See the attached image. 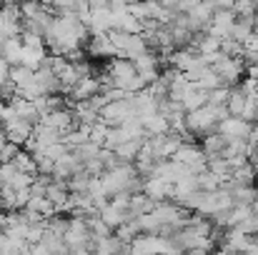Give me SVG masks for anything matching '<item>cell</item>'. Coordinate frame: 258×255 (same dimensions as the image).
I'll return each instance as SVG.
<instances>
[{"label": "cell", "instance_id": "1", "mask_svg": "<svg viewBox=\"0 0 258 255\" xmlns=\"http://www.w3.org/2000/svg\"><path fill=\"white\" fill-rule=\"evenodd\" d=\"M103 83L115 88V90H120L123 95H136V93H141V90L148 88V85L143 83V78L138 75L133 60H125V58H113V60H108Z\"/></svg>", "mask_w": 258, "mask_h": 255}, {"label": "cell", "instance_id": "2", "mask_svg": "<svg viewBox=\"0 0 258 255\" xmlns=\"http://www.w3.org/2000/svg\"><path fill=\"white\" fill-rule=\"evenodd\" d=\"M231 113L226 105H203V108H196L190 113H185V130L193 135V138H206L211 133H218V123L226 120Z\"/></svg>", "mask_w": 258, "mask_h": 255}, {"label": "cell", "instance_id": "3", "mask_svg": "<svg viewBox=\"0 0 258 255\" xmlns=\"http://www.w3.org/2000/svg\"><path fill=\"white\" fill-rule=\"evenodd\" d=\"M113 48H115V58H125V60H138L141 55L151 53L146 38L141 33H125V30H110L108 33Z\"/></svg>", "mask_w": 258, "mask_h": 255}, {"label": "cell", "instance_id": "4", "mask_svg": "<svg viewBox=\"0 0 258 255\" xmlns=\"http://www.w3.org/2000/svg\"><path fill=\"white\" fill-rule=\"evenodd\" d=\"M180 145H183V138L171 130V133H163V135L146 138L143 140V153L153 155L156 160H171V158H175Z\"/></svg>", "mask_w": 258, "mask_h": 255}, {"label": "cell", "instance_id": "5", "mask_svg": "<svg viewBox=\"0 0 258 255\" xmlns=\"http://www.w3.org/2000/svg\"><path fill=\"white\" fill-rule=\"evenodd\" d=\"M131 118H136L133 95H123V98H118V100H110V103H105L103 110H100V120H103L105 125H110V128L123 125V123L131 120Z\"/></svg>", "mask_w": 258, "mask_h": 255}, {"label": "cell", "instance_id": "6", "mask_svg": "<svg viewBox=\"0 0 258 255\" xmlns=\"http://www.w3.org/2000/svg\"><path fill=\"white\" fill-rule=\"evenodd\" d=\"M211 68L221 75V80L228 85V88H236V85L243 83V75H246V63H243V58H233V55L221 53L218 60H216Z\"/></svg>", "mask_w": 258, "mask_h": 255}, {"label": "cell", "instance_id": "7", "mask_svg": "<svg viewBox=\"0 0 258 255\" xmlns=\"http://www.w3.org/2000/svg\"><path fill=\"white\" fill-rule=\"evenodd\" d=\"M173 160L183 163L185 168L193 173V175H198V173L208 170V155L203 153V148H201L198 143H183V145L178 148V153H175V158H173Z\"/></svg>", "mask_w": 258, "mask_h": 255}, {"label": "cell", "instance_id": "8", "mask_svg": "<svg viewBox=\"0 0 258 255\" xmlns=\"http://www.w3.org/2000/svg\"><path fill=\"white\" fill-rule=\"evenodd\" d=\"M236 20H238V15H236L233 8H218L213 13V20H211V25H208L206 33L213 35V38H218V40H226V38H231V30H233Z\"/></svg>", "mask_w": 258, "mask_h": 255}, {"label": "cell", "instance_id": "9", "mask_svg": "<svg viewBox=\"0 0 258 255\" xmlns=\"http://www.w3.org/2000/svg\"><path fill=\"white\" fill-rule=\"evenodd\" d=\"M218 133L226 135L228 140H251V133H253V125L238 115H228L226 120L218 123Z\"/></svg>", "mask_w": 258, "mask_h": 255}, {"label": "cell", "instance_id": "10", "mask_svg": "<svg viewBox=\"0 0 258 255\" xmlns=\"http://www.w3.org/2000/svg\"><path fill=\"white\" fill-rule=\"evenodd\" d=\"M133 248L143 250L146 255H166L168 250H173L175 245H173L171 238H166V235H151V233H141V235L136 238Z\"/></svg>", "mask_w": 258, "mask_h": 255}, {"label": "cell", "instance_id": "11", "mask_svg": "<svg viewBox=\"0 0 258 255\" xmlns=\"http://www.w3.org/2000/svg\"><path fill=\"white\" fill-rule=\"evenodd\" d=\"M3 125H5L8 140L15 143V145H28V140L33 138V130H35L33 123H28V120H23V118H18V115L10 118V120H5Z\"/></svg>", "mask_w": 258, "mask_h": 255}, {"label": "cell", "instance_id": "12", "mask_svg": "<svg viewBox=\"0 0 258 255\" xmlns=\"http://www.w3.org/2000/svg\"><path fill=\"white\" fill-rule=\"evenodd\" d=\"M43 123L53 125L58 133H63V138H66L71 130H76V128H78V120H76L73 108H60V110H53V113H48V115L43 118Z\"/></svg>", "mask_w": 258, "mask_h": 255}, {"label": "cell", "instance_id": "13", "mask_svg": "<svg viewBox=\"0 0 258 255\" xmlns=\"http://www.w3.org/2000/svg\"><path fill=\"white\" fill-rule=\"evenodd\" d=\"M253 240H256L253 235H246L238 228H228V230H223V240H221L218 248H226V250H233V253H246Z\"/></svg>", "mask_w": 258, "mask_h": 255}, {"label": "cell", "instance_id": "14", "mask_svg": "<svg viewBox=\"0 0 258 255\" xmlns=\"http://www.w3.org/2000/svg\"><path fill=\"white\" fill-rule=\"evenodd\" d=\"M143 193H146L148 198H153L156 203L173 200V185H171V183H166L163 178H158V175L146 178V183H143Z\"/></svg>", "mask_w": 258, "mask_h": 255}, {"label": "cell", "instance_id": "15", "mask_svg": "<svg viewBox=\"0 0 258 255\" xmlns=\"http://www.w3.org/2000/svg\"><path fill=\"white\" fill-rule=\"evenodd\" d=\"M188 173H190V170L185 168L183 163L173 160V158L171 160H161V163H158V168H156V175H158V178H163V180H166V183H171V185H175L178 180H183Z\"/></svg>", "mask_w": 258, "mask_h": 255}, {"label": "cell", "instance_id": "16", "mask_svg": "<svg viewBox=\"0 0 258 255\" xmlns=\"http://www.w3.org/2000/svg\"><path fill=\"white\" fill-rule=\"evenodd\" d=\"M228 143H231V140H228L226 135H221V133H211V135L203 138L201 148H203V153L208 155V160H213V158H223V155H226Z\"/></svg>", "mask_w": 258, "mask_h": 255}, {"label": "cell", "instance_id": "17", "mask_svg": "<svg viewBox=\"0 0 258 255\" xmlns=\"http://www.w3.org/2000/svg\"><path fill=\"white\" fill-rule=\"evenodd\" d=\"M0 55H3L10 65H20V63H23V38H20V35L8 38V40L0 45Z\"/></svg>", "mask_w": 258, "mask_h": 255}, {"label": "cell", "instance_id": "18", "mask_svg": "<svg viewBox=\"0 0 258 255\" xmlns=\"http://www.w3.org/2000/svg\"><path fill=\"white\" fill-rule=\"evenodd\" d=\"M226 188L231 190L236 205H256L258 203V188L256 185H228V183H226Z\"/></svg>", "mask_w": 258, "mask_h": 255}, {"label": "cell", "instance_id": "19", "mask_svg": "<svg viewBox=\"0 0 258 255\" xmlns=\"http://www.w3.org/2000/svg\"><path fill=\"white\" fill-rule=\"evenodd\" d=\"M68 198H71V185H68V180H50V185H48V200L55 205V208H63L66 203H68Z\"/></svg>", "mask_w": 258, "mask_h": 255}, {"label": "cell", "instance_id": "20", "mask_svg": "<svg viewBox=\"0 0 258 255\" xmlns=\"http://www.w3.org/2000/svg\"><path fill=\"white\" fill-rule=\"evenodd\" d=\"M248 93L243 90V85H236V88H231V95H228V113L231 115H243V110H246V105H248Z\"/></svg>", "mask_w": 258, "mask_h": 255}, {"label": "cell", "instance_id": "21", "mask_svg": "<svg viewBox=\"0 0 258 255\" xmlns=\"http://www.w3.org/2000/svg\"><path fill=\"white\" fill-rule=\"evenodd\" d=\"M141 150H143V140H128V143L113 148V153H115L123 163H136L138 155H141Z\"/></svg>", "mask_w": 258, "mask_h": 255}, {"label": "cell", "instance_id": "22", "mask_svg": "<svg viewBox=\"0 0 258 255\" xmlns=\"http://www.w3.org/2000/svg\"><path fill=\"white\" fill-rule=\"evenodd\" d=\"M143 128H146V138H153V135H163V133H171V123L161 115V113H156V115H151L148 120H143Z\"/></svg>", "mask_w": 258, "mask_h": 255}, {"label": "cell", "instance_id": "23", "mask_svg": "<svg viewBox=\"0 0 258 255\" xmlns=\"http://www.w3.org/2000/svg\"><path fill=\"white\" fill-rule=\"evenodd\" d=\"M113 233H115V235H118L123 243L133 245V243H136V238H138L143 230H141V223H138V220H128V223H123L120 228H115Z\"/></svg>", "mask_w": 258, "mask_h": 255}, {"label": "cell", "instance_id": "24", "mask_svg": "<svg viewBox=\"0 0 258 255\" xmlns=\"http://www.w3.org/2000/svg\"><path fill=\"white\" fill-rule=\"evenodd\" d=\"M223 178H218L216 173H211V170H203V173H198V188L203 190V193H211V190H218V188H223Z\"/></svg>", "mask_w": 258, "mask_h": 255}, {"label": "cell", "instance_id": "25", "mask_svg": "<svg viewBox=\"0 0 258 255\" xmlns=\"http://www.w3.org/2000/svg\"><path fill=\"white\" fill-rule=\"evenodd\" d=\"M88 220V228H90V235L95 238V240H100V238H105V235H110L113 230L105 225V220L100 218V215H90V218H86Z\"/></svg>", "mask_w": 258, "mask_h": 255}, {"label": "cell", "instance_id": "26", "mask_svg": "<svg viewBox=\"0 0 258 255\" xmlns=\"http://www.w3.org/2000/svg\"><path fill=\"white\" fill-rule=\"evenodd\" d=\"M20 150H23L20 145H15V143L5 140V143L0 145V163H13V160H15V155H18Z\"/></svg>", "mask_w": 258, "mask_h": 255}, {"label": "cell", "instance_id": "27", "mask_svg": "<svg viewBox=\"0 0 258 255\" xmlns=\"http://www.w3.org/2000/svg\"><path fill=\"white\" fill-rule=\"evenodd\" d=\"M228 95H231V88L211 90V93H208V105H226V108H228Z\"/></svg>", "mask_w": 258, "mask_h": 255}, {"label": "cell", "instance_id": "28", "mask_svg": "<svg viewBox=\"0 0 258 255\" xmlns=\"http://www.w3.org/2000/svg\"><path fill=\"white\" fill-rule=\"evenodd\" d=\"M78 3L81 0H48V5L60 15V13H76L78 10Z\"/></svg>", "mask_w": 258, "mask_h": 255}, {"label": "cell", "instance_id": "29", "mask_svg": "<svg viewBox=\"0 0 258 255\" xmlns=\"http://www.w3.org/2000/svg\"><path fill=\"white\" fill-rule=\"evenodd\" d=\"M216 248H208V245H203V248H190V250H185V255H213Z\"/></svg>", "mask_w": 258, "mask_h": 255}, {"label": "cell", "instance_id": "30", "mask_svg": "<svg viewBox=\"0 0 258 255\" xmlns=\"http://www.w3.org/2000/svg\"><path fill=\"white\" fill-rule=\"evenodd\" d=\"M246 255H258V240H253V243H251V248L246 250Z\"/></svg>", "mask_w": 258, "mask_h": 255}, {"label": "cell", "instance_id": "31", "mask_svg": "<svg viewBox=\"0 0 258 255\" xmlns=\"http://www.w3.org/2000/svg\"><path fill=\"white\" fill-rule=\"evenodd\" d=\"M253 218H256V220H258V203H256V205H253Z\"/></svg>", "mask_w": 258, "mask_h": 255}, {"label": "cell", "instance_id": "32", "mask_svg": "<svg viewBox=\"0 0 258 255\" xmlns=\"http://www.w3.org/2000/svg\"><path fill=\"white\" fill-rule=\"evenodd\" d=\"M90 255H105V253H100V250H93V253H90Z\"/></svg>", "mask_w": 258, "mask_h": 255}, {"label": "cell", "instance_id": "33", "mask_svg": "<svg viewBox=\"0 0 258 255\" xmlns=\"http://www.w3.org/2000/svg\"><path fill=\"white\" fill-rule=\"evenodd\" d=\"M3 213H5V208H3V203H0V215H3Z\"/></svg>", "mask_w": 258, "mask_h": 255}, {"label": "cell", "instance_id": "34", "mask_svg": "<svg viewBox=\"0 0 258 255\" xmlns=\"http://www.w3.org/2000/svg\"><path fill=\"white\" fill-rule=\"evenodd\" d=\"M256 240H258V233H256Z\"/></svg>", "mask_w": 258, "mask_h": 255}]
</instances>
